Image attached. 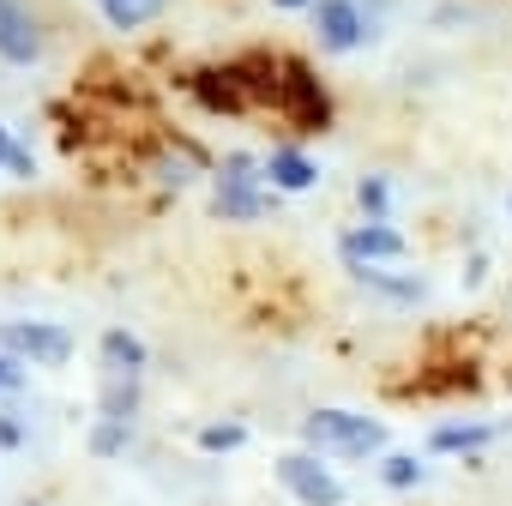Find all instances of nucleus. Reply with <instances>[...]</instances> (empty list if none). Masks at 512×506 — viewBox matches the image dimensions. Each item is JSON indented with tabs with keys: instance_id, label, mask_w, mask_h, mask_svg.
Returning <instances> with one entry per match:
<instances>
[{
	"instance_id": "1",
	"label": "nucleus",
	"mask_w": 512,
	"mask_h": 506,
	"mask_svg": "<svg viewBox=\"0 0 512 506\" xmlns=\"http://www.w3.org/2000/svg\"><path fill=\"white\" fill-rule=\"evenodd\" d=\"M235 73H241L253 109L284 115L296 133H326V127H332V91H326V79L314 73V61L260 49V55H235Z\"/></svg>"
},
{
	"instance_id": "2",
	"label": "nucleus",
	"mask_w": 512,
	"mask_h": 506,
	"mask_svg": "<svg viewBox=\"0 0 512 506\" xmlns=\"http://www.w3.org/2000/svg\"><path fill=\"white\" fill-rule=\"evenodd\" d=\"M302 446L320 452V458H374L386 446V422L380 416H362V410L326 404V410H314L302 422Z\"/></svg>"
},
{
	"instance_id": "3",
	"label": "nucleus",
	"mask_w": 512,
	"mask_h": 506,
	"mask_svg": "<svg viewBox=\"0 0 512 506\" xmlns=\"http://www.w3.org/2000/svg\"><path fill=\"white\" fill-rule=\"evenodd\" d=\"M0 350L19 362H37V368H61L73 356V332L43 326V320H0Z\"/></svg>"
},
{
	"instance_id": "4",
	"label": "nucleus",
	"mask_w": 512,
	"mask_h": 506,
	"mask_svg": "<svg viewBox=\"0 0 512 506\" xmlns=\"http://www.w3.org/2000/svg\"><path fill=\"white\" fill-rule=\"evenodd\" d=\"M278 482H284L290 500H302V506H344V482L326 470L320 452H284V458H278Z\"/></svg>"
},
{
	"instance_id": "5",
	"label": "nucleus",
	"mask_w": 512,
	"mask_h": 506,
	"mask_svg": "<svg viewBox=\"0 0 512 506\" xmlns=\"http://www.w3.org/2000/svg\"><path fill=\"white\" fill-rule=\"evenodd\" d=\"M187 91H193V103H199V109H211V115H223V121L253 109V97H247V85H241L235 61H211V67H193Z\"/></svg>"
},
{
	"instance_id": "6",
	"label": "nucleus",
	"mask_w": 512,
	"mask_h": 506,
	"mask_svg": "<svg viewBox=\"0 0 512 506\" xmlns=\"http://www.w3.org/2000/svg\"><path fill=\"white\" fill-rule=\"evenodd\" d=\"M308 19H314L320 49H332V55H350V49L368 43V13H362V0H314Z\"/></svg>"
},
{
	"instance_id": "7",
	"label": "nucleus",
	"mask_w": 512,
	"mask_h": 506,
	"mask_svg": "<svg viewBox=\"0 0 512 506\" xmlns=\"http://www.w3.org/2000/svg\"><path fill=\"white\" fill-rule=\"evenodd\" d=\"M0 61L7 67H37L43 61V25L25 0H0Z\"/></svg>"
},
{
	"instance_id": "8",
	"label": "nucleus",
	"mask_w": 512,
	"mask_h": 506,
	"mask_svg": "<svg viewBox=\"0 0 512 506\" xmlns=\"http://www.w3.org/2000/svg\"><path fill=\"white\" fill-rule=\"evenodd\" d=\"M338 253H344L350 266H392L398 253H404V235L392 223H362V229L338 235Z\"/></svg>"
},
{
	"instance_id": "9",
	"label": "nucleus",
	"mask_w": 512,
	"mask_h": 506,
	"mask_svg": "<svg viewBox=\"0 0 512 506\" xmlns=\"http://www.w3.org/2000/svg\"><path fill=\"white\" fill-rule=\"evenodd\" d=\"M272 205H278V193H266L260 181H217L211 187V217H223V223H253Z\"/></svg>"
},
{
	"instance_id": "10",
	"label": "nucleus",
	"mask_w": 512,
	"mask_h": 506,
	"mask_svg": "<svg viewBox=\"0 0 512 506\" xmlns=\"http://www.w3.org/2000/svg\"><path fill=\"white\" fill-rule=\"evenodd\" d=\"M266 181H272V193H308V187L320 181V163H314L302 145H278V151L266 157Z\"/></svg>"
},
{
	"instance_id": "11",
	"label": "nucleus",
	"mask_w": 512,
	"mask_h": 506,
	"mask_svg": "<svg viewBox=\"0 0 512 506\" xmlns=\"http://www.w3.org/2000/svg\"><path fill=\"white\" fill-rule=\"evenodd\" d=\"M356 272V284L374 296V302H386V308H416L422 296H428V284L422 278H404V272H380V266H350Z\"/></svg>"
},
{
	"instance_id": "12",
	"label": "nucleus",
	"mask_w": 512,
	"mask_h": 506,
	"mask_svg": "<svg viewBox=\"0 0 512 506\" xmlns=\"http://www.w3.org/2000/svg\"><path fill=\"white\" fill-rule=\"evenodd\" d=\"M151 362V350L127 332V326H115V332H103V368L115 374V380H139V368Z\"/></svg>"
},
{
	"instance_id": "13",
	"label": "nucleus",
	"mask_w": 512,
	"mask_h": 506,
	"mask_svg": "<svg viewBox=\"0 0 512 506\" xmlns=\"http://www.w3.org/2000/svg\"><path fill=\"white\" fill-rule=\"evenodd\" d=\"M494 434H500L494 422H440V428L428 434V452H452V458H458V452H482Z\"/></svg>"
},
{
	"instance_id": "14",
	"label": "nucleus",
	"mask_w": 512,
	"mask_h": 506,
	"mask_svg": "<svg viewBox=\"0 0 512 506\" xmlns=\"http://www.w3.org/2000/svg\"><path fill=\"white\" fill-rule=\"evenodd\" d=\"M0 169H7V175H19V181H37V151L7 127V121H0Z\"/></svg>"
},
{
	"instance_id": "15",
	"label": "nucleus",
	"mask_w": 512,
	"mask_h": 506,
	"mask_svg": "<svg viewBox=\"0 0 512 506\" xmlns=\"http://www.w3.org/2000/svg\"><path fill=\"white\" fill-rule=\"evenodd\" d=\"M163 13V0H109L103 7V19L115 25V31H139V25H151Z\"/></svg>"
},
{
	"instance_id": "16",
	"label": "nucleus",
	"mask_w": 512,
	"mask_h": 506,
	"mask_svg": "<svg viewBox=\"0 0 512 506\" xmlns=\"http://www.w3.org/2000/svg\"><path fill=\"white\" fill-rule=\"evenodd\" d=\"M356 205L368 211V223H386L392 217V181L386 175H362L356 181Z\"/></svg>"
},
{
	"instance_id": "17",
	"label": "nucleus",
	"mask_w": 512,
	"mask_h": 506,
	"mask_svg": "<svg viewBox=\"0 0 512 506\" xmlns=\"http://www.w3.org/2000/svg\"><path fill=\"white\" fill-rule=\"evenodd\" d=\"M103 416H109V422H133V416H139V380L103 386Z\"/></svg>"
},
{
	"instance_id": "18",
	"label": "nucleus",
	"mask_w": 512,
	"mask_h": 506,
	"mask_svg": "<svg viewBox=\"0 0 512 506\" xmlns=\"http://www.w3.org/2000/svg\"><path fill=\"white\" fill-rule=\"evenodd\" d=\"M211 175H217V181H260V175H266V157H247V151H223Z\"/></svg>"
},
{
	"instance_id": "19",
	"label": "nucleus",
	"mask_w": 512,
	"mask_h": 506,
	"mask_svg": "<svg viewBox=\"0 0 512 506\" xmlns=\"http://www.w3.org/2000/svg\"><path fill=\"white\" fill-rule=\"evenodd\" d=\"M235 446H247L241 422H205L199 428V452H235Z\"/></svg>"
},
{
	"instance_id": "20",
	"label": "nucleus",
	"mask_w": 512,
	"mask_h": 506,
	"mask_svg": "<svg viewBox=\"0 0 512 506\" xmlns=\"http://www.w3.org/2000/svg\"><path fill=\"white\" fill-rule=\"evenodd\" d=\"M380 482L404 494V488H416V482H422V464H416V458H404V452H392V458H380Z\"/></svg>"
},
{
	"instance_id": "21",
	"label": "nucleus",
	"mask_w": 512,
	"mask_h": 506,
	"mask_svg": "<svg viewBox=\"0 0 512 506\" xmlns=\"http://www.w3.org/2000/svg\"><path fill=\"white\" fill-rule=\"evenodd\" d=\"M91 452H97V458H115V452H127V422H109V416H97V428H91Z\"/></svg>"
},
{
	"instance_id": "22",
	"label": "nucleus",
	"mask_w": 512,
	"mask_h": 506,
	"mask_svg": "<svg viewBox=\"0 0 512 506\" xmlns=\"http://www.w3.org/2000/svg\"><path fill=\"white\" fill-rule=\"evenodd\" d=\"M19 386H25V362L0 350V398H7V392H19Z\"/></svg>"
},
{
	"instance_id": "23",
	"label": "nucleus",
	"mask_w": 512,
	"mask_h": 506,
	"mask_svg": "<svg viewBox=\"0 0 512 506\" xmlns=\"http://www.w3.org/2000/svg\"><path fill=\"white\" fill-rule=\"evenodd\" d=\"M25 446V422L19 416H0V452H19Z\"/></svg>"
},
{
	"instance_id": "24",
	"label": "nucleus",
	"mask_w": 512,
	"mask_h": 506,
	"mask_svg": "<svg viewBox=\"0 0 512 506\" xmlns=\"http://www.w3.org/2000/svg\"><path fill=\"white\" fill-rule=\"evenodd\" d=\"M278 13H314V0H272Z\"/></svg>"
},
{
	"instance_id": "25",
	"label": "nucleus",
	"mask_w": 512,
	"mask_h": 506,
	"mask_svg": "<svg viewBox=\"0 0 512 506\" xmlns=\"http://www.w3.org/2000/svg\"><path fill=\"white\" fill-rule=\"evenodd\" d=\"M97 7H109V0H97Z\"/></svg>"
}]
</instances>
